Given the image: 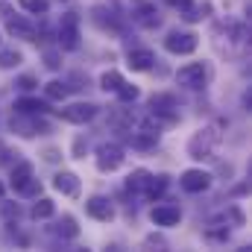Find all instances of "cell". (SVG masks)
I'll return each mask as SVG.
<instances>
[{
    "instance_id": "1",
    "label": "cell",
    "mask_w": 252,
    "mask_h": 252,
    "mask_svg": "<svg viewBox=\"0 0 252 252\" xmlns=\"http://www.w3.org/2000/svg\"><path fill=\"white\" fill-rule=\"evenodd\" d=\"M217 129L214 126H202L199 132H193V138L188 141V156L190 158H196V161H202V158H208L211 156V150H214V144H217Z\"/></svg>"
},
{
    "instance_id": "2",
    "label": "cell",
    "mask_w": 252,
    "mask_h": 252,
    "mask_svg": "<svg viewBox=\"0 0 252 252\" xmlns=\"http://www.w3.org/2000/svg\"><path fill=\"white\" fill-rule=\"evenodd\" d=\"M12 188L18 190L21 196H35L41 190V182L32 176V164L30 161H21L15 170H12Z\"/></svg>"
},
{
    "instance_id": "3",
    "label": "cell",
    "mask_w": 252,
    "mask_h": 252,
    "mask_svg": "<svg viewBox=\"0 0 252 252\" xmlns=\"http://www.w3.org/2000/svg\"><path fill=\"white\" fill-rule=\"evenodd\" d=\"M150 115H153V118H161L164 124L179 121L176 97H173V94H153V97H150Z\"/></svg>"
},
{
    "instance_id": "4",
    "label": "cell",
    "mask_w": 252,
    "mask_h": 252,
    "mask_svg": "<svg viewBox=\"0 0 252 252\" xmlns=\"http://www.w3.org/2000/svg\"><path fill=\"white\" fill-rule=\"evenodd\" d=\"M59 47L62 50H76L79 47V15L76 12L62 15V24H59Z\"/></svg>"
},
{
    "instance_id": "5",
    "label": "cell",
    "mask_w": 252,
    "mask_h": 252,
    "mask_svg": "<svg viewBox=\"0 0 252 252\" xmlns=\"http://www.w3.org/2000/svg\"><path fill=\"white\" fill-rule=\"evenodd\" d=\"M196 35L193 32H179V30H173L167 38H164V47L170 50V53H176V56H188V53H193L196 50Z\"/></svg>"
},
{
    "instance_id": "6",
    "label": "cell",
    "mask_w": 252,
    "mask_h": 252,
    "mask_svg": "<svg viewBox=\"0 0 252 252\" xmlns=\"http://www.w3.org/2000/svg\"><path fill=\"white\" fill-rule=\"evenodd\" d=\"M124 164V150L118 147V144H103L100 150H97V167L103 170V173H112V170H118Z\"/></svg>"
},
{
    "instance_id": "7",
    "label": "cell",
    "mask_w": 252,
    "mask_h": 252,
    "mask_svg": "<svg viewBox=\"0 0 252 252\" xmlns=\"http://www.w3.org/2000/svg\"><path fill=\"white\" fill-rule=\"evenodd\" d=\"M205 76H208V70H205V64L202 62H190V64H185V67H179V73H176L179 85L193 88V91L205 85Z\"/></svg>"
},
{
    "instance_id": "8",
    "label": "cell",
    "mask_w": 252,
    "mask_h": 252,
    "mask_svg": "<svg viewBox=\"0 0 252 252\" xmlns=\"http://www.w3.org/2000/svg\"><path fill=\"white\" fill-rule=\"evenodd\" d=\"M59 115L67 124H88V121L97 118V106L94 103H73L67 109H59Z\"/></svg>"
},
{
    "instance_id": "9",
    "label": "cell",
    "mask_w": 252,
    "mask_h": 252,
    "mask_svg": "<svg viewBox=\"0 0 252 252\" xmlns=\"http://www.w3.org/2000/svg\"><path fill=\"white\" fill-rule=\"evenodd\" d=\"M132 18H135L141 27H147V30H153V27L161 24V15H158L156 6L147 3V0H132Z\"/></svg>"
},
{
    "instance_id": "10",
    "label": "cell",
    "mask_w": 252,
    "mask_h": 252,
    "mask_svg": "<svg viewBox=\"0 0 252 252\" xmlns=\"http://www.w3.org/2000/svg\"><path fill=\"white\" fill-rule=\"evenodd\" d=\"M12 129H15L21 138H32V135H44V132H47V124H41L38 118L27 121L21 112H15V118H12Z\"/></svg>"
},
{
    "instance_id": "11",
    "label": "cell",
    "mask_w": 252,
    "mask_h": 252,
    "mask_svg": "<svg viewBox=\"0 0 252 252\" xmlns=\"http://www.w3.org/2000/svg\"><path fill=\"white\" fill-rule=\"evenodd\" d=\"M179 185L188 190V193H202V190H208V185H211V176L205 170H185L182 179H179Z\"/></svg>"
},
{
    "instance_id": "12",
    "label": "cell",
    "mask_w": 252,
    "mask_h": 252,
    "mask_svg": "<svg viewBox=\"0 0 252 252\" xmlns=\"http://www.w3.org/2000/svg\"><path fill=\"white\" fill-rule=\"evenodd\" d=\"M85 211H88L94 220H103V223H109V220L115 217V208H112V202H109L106 196H91V199H85Z\"/></svg>"
},
{
    "instance_id": "13",
    "label": "cell",
    "mask_w": 252,
    "mask_h": 252,
    "mask_svg": "<svg viewBox=\"0 0 252 252\" xmlns=\"http://www.w3.org/2000/svg\"><path fill=\"white\" fill-rule=\"evenodd\" d=\"M0 12H3V18H6V30L15 35V38H30L32 41V35H35V30L24 21V18H15V15H9L6 12V6H0Z\"/></svg>"
},
{
    "instance_id": "14",
    "label": "cell",
    "mask_w": 252,
    "mask_h": 252,
    "mask_svg": "<svg viewBox=\"0 0 252 252\" xmlns=\"http://www.w3.org/2000/svg\"><path fill=\"white\" fill-rule=\"evenodd\" d=\"M150 217H153L156 226H176V223L182 220V211H179L176 205H156Z\"/></svg>"
},
{
    "instance_id": "15",
    "label": "cell",
    "mask_w": 252,
    "mask_h": 252,
    "mask_svg": "<svg viewBox=\"0 0 252 252\" xmlns=\"http://www.w3.org/2000/svg\"><path fill=\"white\" fill-rule=\"evenodd\" d=\"M129 132H132V129H129ZM129 138H132V144H135L138 150H150V147H156V144H158V126L153 129L150 124H144L138 132H132Z\"/></svg>"
},
{
    "instance_id": "16",
    "label": "cell",
    "mask_w": 252,
    "mask_h": 252,
    "mask_svg": "<svg viewBox=\"0 0 252 252\" xmlns=\"http://www.w3.org/2000/svg\"><path fill=\"white\" fill-rule=\"evenodd\" d=\"M153 64H156V56H153V50H147V47L129 50V67H132V70H150Z\"/></svg>"
},
{
    "instance_id": "17",
    "label": "cell",
    "mask_w": 252,
    "mask_h": 252,
    "mask_svg": "<svg viewBox=\"0 0 252 252\" xmlns=\"http://www.w3.org/2000/svg\"><path fill=\"white\" fill-rule=\"evenodd\" d=\"M53 185H56V190H62L64 196H76L79 193V179L73 173H56Z\"/></svg>"
},
{
    "instance_id": "18",
    "label": "cell",
    "mask_w": 252,
    "mask_h": 252,
    "mask_svg": "<svg viewBox=\"0 0 252 252\" xmlns=\"http://www.w3.org/2000/svg\"><path fill=\"white\" fill-rule=\"evenodd\" d=\"M50 232H53L56 238H64V241H73V238L79 235V226H76V220H73V217H62V220H59V223H56V226H53Z\"/></svg>"
},
{
    "instance_id": "19",
    "label": "cell",
    "mask_w": 252,
    "mask_h": 252,
    "mask_svg": "<svg viewBox=\"0 0 252 252\" xmlns=\"http://www.w3.org/2000/svg\"><path fill=\"white\" fill-rule=\"evenodd\" d=\"M15 112H21V115H44L47 106H44L41 100H35V97H21V100L15 103Z\"/></svg>"
},
{
    "instance_id": "20",
    "label": "cell",
    "mask_w": 252,
    "mask_h": 252,
    "mask_svg": "<svg viewBox=\"0 0 252 252\" xmlns=\"http://www.w3.org/2000/svg\"><path fill=\"white\" fill-rule=\"evenodd\" d=\"M164 190H167V176H150V182L144 188V196L147 199H158Z\"/></svg>"
},
{
    "instance_id": "21",
    "label": "cell",
    "mask_w": 252,
    "mask_h": 252,
    "mask_svg": "<svg viewBox=\"0 0 252 252\" xmlns=\"http://www.w3.org/2000/svg\"><path fill=\"white\" fill-rule=\"evenodd\" d=\"M150 176H153V173L141 167V170H135V173H132V176L126 179V188H129V190H135V193H144L147 182H150Z\"/></svg>"
},
{
    "instance_id": "22",
    "label": "cell",
    "mask_w": 252,
    "mask_h": 252,
    "mask_svg": "<svg viewBox=\"0 0 252 252\" xmlns=\"http://www.w3.org/2000/svg\"><path fill=\"white\" fill-rule=\"evenodd\" d=\"M121 82H124V76H121L118 70H106V73L100 76V88H103V91H118Z\"/></svg>"
},
{
    "instance_id": "23",
    "label": "cell",
    "mask_w": 252,
    "mask_h": 252,
    "mask_svg": "<svg viewBox=\"0 0 252 252\" xmlns=\"http://www.w3.org/2000/svg\"><path fill=\"white\" fill-rule=\"evenodd\" d=\"M112 126L115 129H121V132H126V129H132V115H129V109H118V112H112Z\"/></svg>"
},
{
    "instance_id": "24",
    "label": "cell",
    "mask_w": 252,
    "mask_h": 252,
    "mask_svg": "<svg viewBox=\"0 0 252 252\" xmlns=\"http://www.w3.org/2000/svg\"><path fill=\"white\" fill-rule=\"evenodd\" d=\"M67 91H70V88H67L64 82H59V79H53V82H47V85H44V94H47L50 100H64V97H67Z\"/></svg>"
},
{
    "instance_id": "25",
    "label": "cell",
    "mask_w": 252,
    "mask_h": 252,
    "mask_svg": "<svg viewBox=\"0 0 252 252\" xmlns=\"http://www.w3.org/2000/svg\"><path fill=\"white\" fill-rule=\"evenodd\" d=\"M53 211H56V208H53L50 199H38V202L32 205V217H35V220H47V217H53Z\"/></svg>"
},
{
    "instance_id": "26",
    "label": "cell",
    "mask_w": 252,
    "mask_h": 252,
    "mask_svg": "<svg viewBox=\"0 0 252 252\" xmlns=\"http://www.w3.org/2000/svg\"><path fill=\"white\" fill-rule=\"evenodd\" d=\"M18 3H21V9H27L32 15H47V9H50L47 0H18Z\"/></svg>"
},
{
    "instance_id": "27",
    "label": "cell",
    "mask_w": 252,
    "mask_h": 252,
    "mask_svg": "<svg viewBox=\"0 0 252 252\" xmlns=\"http://www.w3.org/2000/svg\"><path fill=\"white\" fill-rule=\"evenodd\" d=\"M21 59H24V56H21L18 50H0V67H3V70L18 67V64H21Z\"/></svg>"
},
{
    "instance_id": "28",
    "label": "cell",
    "mask_w": 252,
    "mask_h": 252,
    "mask_svg": "<svg viewBox=\"0 0 252 252\" xmlns=\"http://www.w3.org/2000/svg\"><path fill=\"white\" fill-rule=\"evenodd\" d=\"M115 94H118L124 103H132V100H138V88H135V85H129V82H121V88H118Z\"/></svg>"
},
{
    "instance_id": "29",
    "label": "cell",
    "mask_w": 252,
    "mask_h": 252,
    "mask_svg": "<svg viewBox=\"0 0 252 252\" xmlns=\"http://www.w3.org/2000/svg\"><path fill=\"white\" fill-rule=\"evenodd\" d=\"M205 12H208V6H196V9H190L188 6V9H185V21H199Z\"/></svg>"
},
{
    "instance_id": "30",
    "label": "cell",
    "mask_w": 252,
    "mask_h": 252,
    "mask_svg": "<svg viewBox=\"0 0 252 252\" xmlns=\"http://www.w3.org/2000/svg\"><path fill=\"white\" fill-rule=\"evenodd\" d=\"M3 217H6V220H18V217H21L18 202H15V205H12V202H6V205H3Z\"/></svg>"
},
{
    "instance_id": "31",
    "label": "cell",
    "mask_w": 252,
    "mask_h": 252,
    "mask_svg": "<svg viewBox=\"0 0 252 252\" xmlns=\"http://www.w3.org/2000/svg\"><path fill=\"white\" fill-rule=\"evenodd\" d=\"M18 88H21V91H32V88H35V79H32V76H21V79H18Z\"/></svg>"
},
{
    "instance_id": "32",
    "label": "cell",
    "mask_w": 252,
    "mask_h": 252,
    "mask_svg": "<svg viewBox=\"0 0 252 252\" xmlns=\"http://www.w3.org/2000/svg\"><path fill=\"white\" fill-rule=\"evenodd\" d=\"M44 64H47L50 70H56V67H59V56H56V53H47V56H44Z\"/></svg>"
},
{
    "instance_id": "33",
    "label": "cell",
    "mask_w": 252,
    "mask_h": 252,
    "mask_svg": "<svg viewBox=\"0 0 252 252\" xmlns=\"http://www.w3.org/2000/svg\"><path fill=\"white\" fill-rule=\"evenodd\" d=\"M164 3H170V6H173V9H179V12H185V9L190 6V0H164Z\"/></svg>"
},
{
    "instance_id": "34",
    "label": "cell",
    "mask_w": 252,
    "mask_h": 252,
    "mask_svg": "<svg viewBox=\"0 0 252 252\" xmlns=\"http://www.w3.org/2000/svg\"><path fill=\"white\" fill-rule=\"evenodd\" d=\"M82 150H85V141H82V138H79V141H76V144H73V153H76V158H82Z\"/></svg>"
},
{
    "instance_id": "35",
    "label": "cell",
    "mask_w": 252,
    "mask_h": 252,
    "mask_svg": "<svg viewBox=\"0 0 252 252\" xmlns=\"http://www.w3.org/2000/svg\"><path fill=\"white\" fill-rule=\"evenodd\" d=\"M0 202H3V185H0Z\"/></svg>"
}]
</instances>
